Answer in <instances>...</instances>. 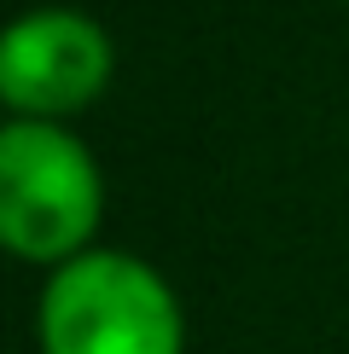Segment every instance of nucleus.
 <instances>
[{
    "label": "nucleus",
    "mask_w": 349,
    "mask_h": 354,
    "mask_svg": "<svg viewBox=\"0 0 349 354\" xmlns=\"http://www.w3.org/2000/svg\"><path fill=\"white\" fill-rule=\"evenodd\" d=\"M105 221V174L64 122L12 116L0 128V239L29 268H64L93 250Z\"/></svg>",
    "instance_id": "f257e3e1"
},
{
    "label": "nucleus",
    "mask_w": 349,
    "mask_h": 354,
    "mask_svg": "<svg viewBox=\"0 0 349 354\" xmlns=\"http://www.w3.org/2000/svg\"><path fill=\"white\" fill-rule=\"evenodd\" d=\"M35 343L41 354H186V314L152 261L87 250L47 273Z\"/></svg>",
    "instance_id": "f03ea898"
},
{
    "label": "nucleus",
    "mask_w": 349,
    "mask_h": 354,
    "mask_svg": "<svg viewBox=\"0 0 349 354\" xmlns=\"http://www.w3.org/2000/svg\"><path fill=\"white\" fill-rule=\"evenodd\" d=\"M116 47L76 6H35L0 35V99L29 122H70L111 87Z\"/></svg>",
    "instance_id": "7ed1b4c3"
}]
</instances>
